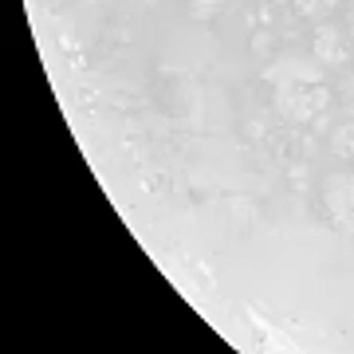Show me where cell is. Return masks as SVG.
I'll use <instances>...</instances> for the list:
<instances>
[{
  "mask_svg": "<svg viewBox=\"0 0 354 354\" xmlns=\"http://www.w3.org/2000/svg\"><path fill=\"white\" fill-rule=\"evenodd\" d=\"M327 209L346 232H354V174L327 177Z\"/></svg>",
  "mask_w": 354,
  "mask_h": 354,
  "instance_id": "6da1fadb",
  "label": "cell"
},
{
  "mask_svg": "<svg viewBox=\"0 0 354 354\" xmlns=\"http://www.w3.org/2000/svg\"><path fill=\"white\" fill-rule=\"evenodd\" d=\"M295 8L315 20V16H323V12H330V8H335V0H295Z\"/></svg>",
  "mask_w": 354,
  "mask_h": 354,
  "instance_id": "3957f363",
  "label": "cell"
},
{
  "mask_svg": "<svg viewBox=\"0 0 354 354\" xmlns=\"http://www.w3.org/2000/svg\"><path fill=\"white\" fill-rule=\"evenodd\" d=\"M330 146H335V153H339V158H351V162H354V127H342L339 134H335V142H330Z\"/></svg>",
  "mask_w": 354,
  "mask_h": 354,
  "instance_id": "7a4b0ae2",
  "label": "cell"
}]
</instances>
